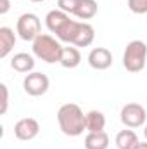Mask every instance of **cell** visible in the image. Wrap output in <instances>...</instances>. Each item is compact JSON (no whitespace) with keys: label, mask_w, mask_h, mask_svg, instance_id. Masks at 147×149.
I'll use <instances>...</instances> for the list:
<instances>
[{"label":"cell","mask_w":147,"mask_h":149,"mask_svg":"<svg viewBox=\"0 0 147 149\" xmlns=\"http://www.w3.org/2000/svg\"><path fill=\"white\" fill-rule=\"evenodd\" d=\"M81 0H57V7L64 10L66 14H76Z\"/></svg>","instance_id":"18"},{"label":"cell","mask_w":147,"mask_h":149,"mask_svg":"<svg viewBox=\"0 0 147 149\" xmlns=\"http://www.w3.org/2000/svg\"><path fill=\"white\" fill-rule=\"evenodd\" d=\"M119 118H121V123L128 128H139L146 123L147 120V113L146 108L139 102H128L123 106V109L119 113Z\"/></svg>","instance_id":"5"},{"label":"cell","mask_w":147,"mask_h":149,"mask_svg":"<svg viewBox=\"0 0 147 149\" xmlns=\"http://www.w3.org/2000/svg\"><path fill=\"white\" fill-rule=\"evenodd\" d=\"M135 149H147V141H146V142H139Z\"/></svg>","instance_id":"22"},{"label":"cell","mask_w":147,"mask_h":149,"mask_svg":"<svg viewBox=\"0 0 147 149\" xmlns=\"http://www.w3.org/2000/svg\"><path fill=\"white\" fill-rule=\"evenodd\" d=\"M33 54L35 57H38L43 63L54 64V63H61V56H62V45L59 40H55L50 35L42 33L40 37H37L33 40Z\"/></svg>","instance_id":"2"},{"label":"cell","mask_w":147,"mask_h":149,"mask_svg":"<svg viewBox=\"0 0 147 149\" xmlns=\"http://www.w3.org/2000/svg\"><path fill=\"white\" fill-rule=\"evenodd\" d=\"M57 123L59 128L64 135L69 137H78L87 130V123H85V114L81 111V108L74 102L62 104L57 111Z\"/></svg>","instance_id":"1"},{"label":"cell","mask_w":147,"mask_h":149,"mask_svg":"<svg viewBox=\"0 0 147 149\" xmlns=\"http://www.w3.org/2000/svg\"><path fill=\"white\" fill-rule=\"evenodd\" d=\"M144 135H146V139H147V125H146V128H144Z\"/></svg>","instance_id":"23"},{"label":"cell","mask_w":147,"mask_h":149,"mask_svg":"<svg viewBox=\"0 0 147 149\" xmlns=\"http://www.w3.org/2000/svg\"><path fill=\"white\" fill-rule=\"evenodd\" d=\"M10 68L17 73H31L35 68V57L26 52H17L10 59Z\"/></svg>","instance_id":"10"},{"label":"cell","mask_w":147,"mask_h":149,"mask_svg":"<svg viewBox=\"0 0 147 149\" xmlns=\"http://www.w3.org/2000/svg\"><path fill=\"white\" fill-rule=\"evenodd\" d=\"M114 142L118 149H135L139 144V137L133 130H121L116 134Z\"/></svg>","instance_id":"15"},{"label":"cell","mask_w":147,"mask_h":149,"mask_svg":"<svg viewBox=\"0 0 147 149\" xmlns=\"http://www.w3.org/2000/svg\"><path fill=\"white\" fill-rule=\"evenodd\" d=\"M128 9L133 14H147V0H128Z\"/></svg>","instance_id":"19"},{"label":"cell","mask_w":147,"mask_h":149,"mask_svg":"<svg viewBox=\"0 0 147 149\" xmlns=\"http://www.w3.org/2000/svg\"><path fill=\"white\" fill-rule=\"evenodd\" d=\"M16 45V33L9 26L0 28V57H7Z\"/></svg>","instance_id":"12"},{"label":"cell","mask_w":147,"mask_h":149,"mask_svg":"<svg viewBox=\"0 0 147 149\" xmlns=\"http://www.w3.org/2000/svg\"><path fill=\"white\" fill-rule=\"evenodd\" d=\"M69 21H71L69 14H66V12L61 10V9H54V10H50V12L45 16V24H47L49 31H52V33H55V35H57Z\"/></svg>","instance_id":"9"},{"label":"cell","mask_w":147,"mask_h":149,"mask_svg":"<svg viewBox=\"0 0 147 149\" xmlns=\"http://www.w3.org/2000/svg\"><path fill=\"white\" fill-rule=\"evenodd\" d=\"M97 10H99V5H97L95 0H81V3H80L74 16L78 19H92L97 14Z\"/></svg>","instance_id":"17"},{"label":"cell","mask_w":147,"mask_h":149,"mask_svg":"<svg viewBox=\"0 0 147 149\" xmlns=\"http://www.w3.org/2000/svg\"><path fill=\"white\" fill-rule=\"evenodd\" d=\"M31 2H43V0H31Z\"/></svg>","instance_id":"24"},{"label":"cell","mask_w":147,"mask_h":149,"mask_svg":"<svg viewBox=\"0 0 147 149\" xmlns=\"http://www.w3.org/2000/svg\"><path fill=\"white\" fill-rule=\"evenodd\" d=\"M88 64L97 70V71H102V70H107L112 64V54H111L109 49L106 47H95L90 50L88 54Z\"/></svg>","instance_id":"8"},{"label":"cell","mask_w":147,"mask_h":149,"mask_svg":"<svg viewBox=\"0 0 147 149\" xmlns=\"http://www.w3.org/2000/svg\"><path fill=\"white\" fill-rule=\"evenodd\" d=\"M16 31L17 35L26 40V42H33L37 37L42 35V23L40 17L33 12H24L19 16L17 24H16Z\"/></svg>","instance_id":"4"},{"label":"cell","mask_w":147,"mask_h":149,"mask_svg":"<svg viewBox=\"0 0 147 149\" xmlns=\"http://www.w3.org/2000/svg\"><path fill=\"white\" fill-rule=\"evenodd\" d=\"M50 87V80L49 76L43 73H38V71H31L24 76L23 80V88L28 95L31 97H40L43 95Z\"/></svg>","instance_id":"6"},{"label":"cell","mask_w":147,"mask_h":149,"mask_svg":"<svg viewBox=\"0 0 147 149\" xmlns=\"http://www.w3.org/2000/svg\"><path fill=\"white\" fill-rule=\"evenodd\" d=\"M0 94H2V104H0V114H5L9 108V88L5 83H0Z\"/></svg>","instance_id":"20"},{"label":"cell","mask_w":147,"mask_h":149,"mask_svg":"<svg viewBox=\"0 0 147 149\" xmlns=\"http://www.w3.org/2000/svg\"><path fill=\"white\" fill-rule=\"evenodd\" d=\"M80 63H81V54L76 47H64L62 49V56H61V63H59L62 68L73 70Z\"/></svg>","instance_id":"16"},{"label":"cell","mask_w":147,"mask_h":149,"mask_svg":"<svg viewBox=\"0 0 147 149\" xmlns=\"http://www.w3.org/2000/svg\"><path fill=\"white\" fill-rule=\"evenodd\" d=\"M85 123L88 132H104L106 128V116L102 111H88L85 114Z\"/></svg>","instance_id":"14"},{"label":"cell","mask_w":147,"mask_h":149,"mask_svg":"<svg viewBox=\"0 0 147 149\" xmlns=\"http://www.w3.org/2000/svg\"><path fill=\"white\" fill-rule=\"evenodd\" d=\"M109 135L106 132H88L85 137V149H107Z\"/></svg>","instance_id":"13"},{"label":"cell","mask_w":147,"mask_h":149,"mask_svg":"<svg viewBox=\"0 0 147 149\" xmlns=\"http://www.w3.org/2000/svg\"><path fill=\"white\" fill-rule=\"evenodd\" d=\"M40 134V123L35 118H21L14 125V135L19 141H33Z\"/></svg>","instance_id":"7"},{"label":"cell","mask_w":147,"mask_h":149,"mask_svg":"<svg viewBox=\"0 0 147 149\" xmlns=\"http://www.w3.org/2000/svg\"><path fill=\"white\" fill-rule=\"evenodd\" d=\"M94 38H95V30L92 24L88 23H80L78 26V31L74 35L73 45L74 47H88L94 43Z\"/></svg>","instance_id":"11"},{"label":"cell","mask_w":147,"mask_h":149,"mask_svg":"<svg viewBox=\"0 0 147 149\" xmlns=\"http://www.w3.org/2000/svg\"><path fill=\"white\" fill-rule=\"evenodd\" d=\"M0 3H2V5H0V14L3 16V14L9 12V9H10V2H9V0H0Z\"/></svg>","instance_id":"21"},{"label":"cell","mask_w":147,"mask_h":149,"mask_svg":"<svg viewBox=\"0 0 147 149\" xmlns=\"http://www.w3.org/2000/svg\"><path fill=\"white\" fill-rule=\"evenodd\" d=\"M147 45L142 40H132L123 54V66L130 73H139L146 68Z\"/></svg>","instance_id":"3"}]
</instances>
